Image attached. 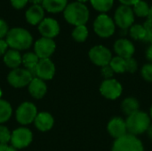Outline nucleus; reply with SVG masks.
Segmentation results:
<instances>
[{
    "mask_svg": "<svg viewBox=\"0 0 152 151\" xmlns=\"http://www.w3.org/2000/svg\"><path fill=\"white\" fill-rule=\"evenodd\" d=\"M5 41L10 49L20 52L28 50L33 44V36L28 29L15 27L9 29Z\"/></svg>",
    "mask_w": 152,
    "mask_h": 151,
    "instance_id": "obj_1",
    "label": "nucleus"
},
{
    "mask_svg": "<svg viewBox=\"0 0 152 151\" xmlns=\"http://www.w3.org/2000/svg\"><path fill=\"white\" fill-rule=\"evenodd\" d=\"M63 17L68 23L77 27L86 25L88 22L90 12L85 4L75 1L68 4L63 11Z\"/></svg>",
    "mask_w": 152,
    "mask_h": 151,
    "instance_id": "obj_2",
    "label": "nucleus"
},
{
    "mask_svg": "<svg viewBox=\"0 0 152 151\" xmlns=\"http://www.w3.org/2000/svg\"><path fill=\"white\" fill-rule=\"evenodd\" d=\"M127 133L135 136L142 134L147 132L151 125V119L148 113L138 110L134 114L127 116L126 119Z\"/></svg>",
    "mask_w": 152,
    "mask_h": 151,
    "instance_id": "obj_3",
    "label": "nucleus"
},
{
    "mask_svg": "<svg viewBox=\"0 0 152 151\" xmlns=\"http://www.w3.org/2000/svg\"><path fill=\"white\" fill-rule=\"evenodd\" d=\"M94 30L102 38H108L114 35L116 24L114 20L106 13H101L94 21Z\"/></svg>",
    "mask_w": 152,
    "mask_h": 151,
    "instance_id": "obj_4",
    "label": "nucleus"
},
{
    "mask_svg": "<svg viewBox=\"0 0 152 151\" xmlns=\"http://www.w3.org/2000/svg\"><path fill=\"white\" fill-rule=\"evenodd\" d=\"M37 108L31 101L21 102L15 110V119L22 126L28 125L34 123L37 115Z\"/></svg>",
    "mask_w": 152,
    "mask_h": 151,
    "instance_id": "obj_5",
    "label": "nucleus"
},
{
    "mask_svg": "<svg viewBox=\"0 0 152 151\" xmlns=\"http://www.w3.org/2000/svg\"><path fill=\"white\" fill-rule=\"evenodd\" d=\"M111 151H144V146L137 136L127 133L114 141Z\"/></svg>",
    "mask_w": 152,
    "mask_h": 151,
    "instance_id": "obj_6",
    "label": "nucleus"
},
{
    "mask_svg": "<svg viewBox=\"0 0 152 151\" xmlns=\"http://www.w3.org/2000/svg\"><path fill=\"white\" fill-rule=\"evenodd\" d=\"M33 77V74L25 68H18L11 69L7 75V82L12 87L20 89L28 87Z\"/></svg>",
    "mask_w": 152,
    "mask_h": 151,
    "instance_id": "obj_7",
    "label": "nucleus"
},
{
    "mask_svg": "<svg viewBox=\"0 0 152 151\" xmlns=\"http://www.w3.org/2000/svg\"><path fill=\"white\" fill-rule=\"evenodd\" d=\"M33 142V133L26 126H20L12 132L10 145L14 149L23 150L28 147Z\"/></svg>",
    "mask_w": 152,
    "mask_h": 151,
    "instance_id": "obj_8",
    "label": "nucleus"
},
{
    "mask_svg": "<svg viewBox=\"0 0 152 151\" xmlns=\"http://www.w3.org/2000/svg\"><path fill=\"white\" fill-rule=\"evenodd\" d=\"M135 14L133 7L121 4L119 5L114 13V21L116 26H118L121 29H128L134 24Z\"/></svg>",
    "mask_w": 152,
    "mask_h": 151,
    "instance_id": "obj_9",
    "label": "nucleus"
},
{
    "mask_svg": "<svg viewBox=\"0 0 152 151\" xmlns=\"http://www.w3.org/2000/svg\"><path fill=\"white\" fill-rule=\"evenodd\" d=\"M88 57L94 65L101 68L110 65L113 58L110 50L102 44L93 46L88 52Z\"/></svg>",
    "mask_w": 152,
    "mask_h": 151,
    "instance_id": "obj_10",
    "label": "nucleus"
},
{
    "mask_svg": "<svg viewBox=\"0 0 152 151\" xmlns=\"http://www.w3.org/2000/svg\"><path fill=\"white\" fill-rule=\"evenodd\" d=\"M123 93V86L115 78L103 80L100 85V93L108 100H117Z\"/></svg>",
    "mask_w": 152,
    "mask_h": 151,
    "instance_id": "obj_11",
    "label": "nucleus"
},
{
    "mask_svg": "<svg viewBox=\"0 0 152 151\" xmlns=\"http://www.w3.org/2000/svg\"><path fill=\"white\" fill-rule=\"evenodd\" d=\"M56 50V43L53 39L40 37L34 44V53L39 59H49Z\"/></svg>",
    "mask_w": 152,
    "mask_h": 151,
    "instance_id": "obj_12",
    "label": "nucleus"
},
{
    "mask_svg": "<svg viewBox=\"0 0 152 151\" xmlns=\"http://www.w3.org/2000/svg\"><path fill=\"white\" fill-rule=\"evenodd\" d=\"M37 29L43 37L53 39L60 34L61 27L55 19L52 17H46L38 24Z\"/></svg>",
    "mask_w": 152,
    "mask_h": 151,
    "instance_id": "obj_13",
    "label": "nucleus"
},
{
    "mask_svg": "<svg viewBox=\"0 0 152 151\" xmlns=\"http://www.w3.org/2000/svg\"><path fill=\"white\" fill-rule=\"evenodd\" d=\"M56 72V68L53 61L49 59H40L36 69H35V77L44 80L48 81L52 80Z\"/></svg>",
    "mask_w": 152,
    "mask_h": 151,
    "instance_id": "obj_14",
    "label": "nucleus"
},
{
    "mask_svg": "<svg viewBox=\"0 0 152 151\" xmlns=\"http://www.w3.org/2000/svg\"><path fill=\"white\" fill-rule=\"evenodd\" d=\"M107 131L109 134L115 140L128 133L126 120L119 117H114L108 122Z\"/></svg>",
    "mask_w": 152,
    "mask_h": 151,
    "instance_id": "obj_15",
    "label": "nucleus"
},
{
    "mask_svg": "<svg viewBox=\"0 0 152 151\" xmlns=\"http://www.w3.org/2000/svg\"><path fill=\"white\" fill-rule=\"evenodd\" d=\"M114 51L117 53V56H119L124 59L132 58L135 53L134 44L126 38L118 39L113 45Z\"/></svg>",
    "mask_w": 152,
    "mask_h": 151,
    "instance_id": "obj_16",
    "label": "nucleus"
},
{
    "mask_svg": "<svg viewBox=\"0 0 152 151\" xmlns=\"http://www.w3.org/2000/svg\"><path fill=\"white\" fill-rule=\"evenodd\" d=\"M34 125L39 132H48L54 125V118L53 115L47 111L38 112L35 118Z\"/></svg>",
    "mask_w": 152,
    "mask_h": 151,
    "instance_id": "obj_17",
    "label": "nucleus"
},
{
    "mask_svg": "<svg viewBox=\"0 0 152 151\" xmlns=\"http://www.w3.org/2000/svg\"><path fill=\"white\" fill-rule=\"evenodd\" d=\"M45 9L41 4H31L25 12L26 21L32 26H38L45 19Z\"/></svg>",
    "mask_w": 152,
    "mask_h": 151,
    "instance_id": "obj_18",
    "label": "nucleus"
},
{
    "mask_svg": "<svg viewBox=\"0 0 152 151\" xmlns=\"http://www.w3.org/2000/svg\"><path fill=\"white\" fill-rule=\"evenodd\" d=\"M28 91L32 98L40 100L44 98L47 93V85L45 81L37 77H34L29 85H28Z\"/></svg>",
    "mask_w": 152,
    "mask_h": 151,
    "instance_id": "obj_19",
    "label": "nucleus"
},
{
    "mask_svg": "<svg viewBox=\"0 0 152 151\" xmlns=\"http://www.w3.org/2000/svg\"><path fill=\"white\" fill-rule=\"evenodd\" d=\"M3 61L7 68L15 69L20 68V65L22 64V55L20 54V52L17 50L9 49L3 56Z\"/></svg>",
    "mask_w": 152,
    "mask_h": 151,
    "instance_id": "obj_20",
    "label": "nucleus"
},
{
    "mask_svg": "<svg viewBox=\"0 0 152 151\" xmlns=\"http://www.w3.org/2000/svg\"><path fill=\"white\" fill-rule=\"evenodd\" d=\"M68 4V0H44L42 6L50 13H59L63 12Z\"/></svg>",
    "mask_w": 152,
    "mask_h": 151,
    "instance_id": "obj_21",
    "label": "nucleus"
},
{
    "mask_svg": "<svg viewBox=\"0 0 152 151\" xmlns=\"http://www.w3.org/2000/svg\"><path fill=\"white\" fill-rule=\"evenodd\" d=\"M39 60L40 59L38 58V56L34 52H28L22 55V65L35 77V69Z\"/></svg>",
    "mask_w": 152,
    "mask_h": 151,
    "instance_id": "obj_22",
    "label": "nucleus"
},
{
    "mask_svg": "<svg viewBox=\"0 0 152 151\" xmlns=\"http://www.w3.org/2000/svg\"><path fill=\"white\" fill-rule=\"evenodd\" d=\"M121 110L126 116H130L140 110V102L134 97H127L121 102Z\"/></svg>",
    "mask_w": 152,
    "mask_h": 151,
    "instance_id": "obj_23",
    "label": "nucleus"
},
{
    "mask_svg": "<svg viewBox=\"0 0 152 151\" xmlns=\"http://www.w3.org/2000/svg\"><path fill=\"white\" fill-rule=\"evenodd\" d=\"M12 116V107L11 103L4 99H0V125H4Z\"/></svg>",
    "mask_w": 152,
    "mask_h": 151,
    "instance_id": "obj_24",
    "label": "nucleus"
},
{
    "mask_svg": "<svg viewBox=\"0 0 152 151\" xmlns=\"http://www.w3.org/2000/svg\"><path fill=\"white\" fill-rule=\"evenodd\" d=\"M129 34L131 37L134 40H140L144 42L146 41L147 31L142 24H134L129 28Z\"/></svg>",
    "mask_w": 152,
    "mask_h": 151,
    "instance_id": "obj_25",
    "label": "nucleus"
},
{
    "mask_svg": "<svg viewBox=\"0 0 152 151\" xmlns=\"http://www.w3.org/2000/svg\"><path fill=\"white\" fill-rule=\"evenodd\" d=\"M90 3L94 10L101 13H106L112 8L114 0H90Z\"/></svg>",
    "mask_w": 152,
    "mask_h": 151,
    "instance_id": "obj_26",
    "label": "nucleus"
},
{
    "mask_svg": "<svg viewBox=\"0 0 152 151\" xmlns=\"http://www.w3.org/2000/svg\"><path fill=\"white\" fill-rule=\"evenodd\" d=\"M88 35H89V31L86 25L75 27L71 33L72 38L77 43H84L87 39Z\"/></svg>",
    "mask_w": 152,
    "mask_h": 151,
    "instance_id": "obj_27",
    "label": "nucleus"
},
{
    "mask_svg": "<svg viewBox=\"0 0 152 151\" xmlns=\"http://www.w3.org/2000/svg\"><path fill=\"white\" fill-rule=\"evenodd\" d=\"M110 66L113 69V71L117 74H123L126 72V59L121 58L119 56H115L112 58Z\"/></svg>",
    "mask_w": 152,
    "mask_h": 151,
    "instance_id": "obj_28",
    "label": "nucleus"
},
{
    "mask_svg": "<svg viewBox=\"0 0 152 151\" xmlns=\"http://www.w3.org/2000/svg\"><path fill=\"white\" fill-rule=\"evenodd\" d=\"M150 8L151 7L149 6L148 3L143 0H141L133 6L134 12L138 17H147L150 12Z\"/></svg>",
    "mask_w": 152,
    "mask_h": 151,
    "instance_id": "obj_29",
    "label": "nucleus"
},
{
    "mask_svg": "<svg viewBox=\"0 0 152 151\" xmlns=\"http://www.w3.org/2000/svg\"><path fill=\"white\" fill-rule=\"evenodd\" d=\"M12 132L4 125H0V143L8 144L11 142Z\"/></svg>",
    "mask_w": 152,
    "mask_h": 151,
    "instance_id": "obj_30",
    "label": "nucleus"
},
{
    "mask_svg": "<svg viewBox=\"0 0 152 151\" xmlns=\"http://www.w3.org/2000/svg\"><path fill=\"white\" fill-rule=\"evenodd\" d=\"M141 76L145 81L152 83V63H147L142 66L141 69Z\"/></svg>",
    "mask_w": 152,
    "mask_h": 151,
    "instance_id": "obj_31",
    "label": "nucleus"
},
{
    "mask_svg": "<svg viewBox=\"0 0 152 151\" xmlns=\"http://www.w3.org/2000/svg\"><path fill=\"white\" fill-rule=\"evenodd\" d=\"M126 72L134 74L137 71L138 62L134 57L129 58V59H126Z\"/></svg>",
    "mask_w": 152,
    "mask_h": 151,
    "instance_id": "obj_32",
    "label": "nucleus"
},
{
    "mask_svg": "<svg viewBox=\"0 0 152 151\" xmlns=\"http://www.w3.org/2000/svg\"><path fill=\"white\" fill-rule=\"evenodd\" d=\"M101 74L103 77L104 80H106V79L114 78L113 76H114L115 72L113 71V69H111V67L110 65H107V66H104L101 69Z\"/></svg>",
    "mask_w": 152,
    "mask_h": 151,
    "instance_id": "obj_33",
    "label": "nucleus"
},
{
    "mask_svg": "<svg viewBox=\"0 0 152 151\" xmlns=\"http://www.w3.org/2000/svg\"><path fill=\"white\" fill-rule=\"evenodd\" d=\"M9 29L7 22L4 20L0 19V39H4L6 36Z\"/></svg>",
    "mask_w": 152,
    "mask_h": 151,
    "instance_id": "obj_34",
    "label": "nucleus"
},
{
    "mask_svg": "<svg viewBox=\"0 0 152 151\" xmlns=\"http://www.w3.org/2000/svg\"><path fill=\"white\" fill-rule=\"evenodd\" d=\"M10 3L13 8L20 10V9L24 8L27 5V4L28 3V0H10Z\"/></svg>",
    "mask_w": 152,
    "mask_h": 151,
    "instance_id": "obj_35",
    "label": "nucleus"
},
{
    "mask_svg": "<svg viewBox=\"0 0 152 151\" xmlns=\"http://www.w3.org/2000/svg\"><path fill=\"white\" fill-rule=\"evenodd\" d=\"M9 46L5 39H0V56H4V53L9 50Z\"/></svg>",
    "mask_w": 152,
    "mask_h": 151,
    "instance_id": "obj_36",
    "label": "nucleus"
},
{
    "mask_svg": "<svg viewBox=\"0 0 152 151\" xmlns=\"http://www.w3.org/2000/svg\"><path fill=\"white\" fill-rule=\"evenodd\" d=\"M121 4H124V5H127V6H134L135 4H137L138 2H140L141 0H118Z\"/></svg>",
    "mask_w": 152,
    "mask_h": 151,
    "instance_id": "obj_37",
    "label": "nucleus"
},
{
    "mask_svg": "<svg viewBox=\"0 0 152 151\" xmlns=\"http://www.w3.org/2000/svg\"><path fill=\"white\" fill-rule=\"evenodd\" d=\"M0 151H17V150L9 144H1L0 143Z\"/></svg>",
    "mask_w": 152,
    "mask_h": 151,
    "instance_id": "obj_38",
    "label": "nucleus"
},
{
    "mask_svg": "<svg viewBox=\"0 0 152 151\" xmlns=\"http://www.w3.org/2000/svg\"><path fill=\"white\" fill-rule=\"evenodd\" d=\"M145 56H146L147 60L150 61V63H152V44H151L147 48L146 53H145Z\"/></svg>",
    "mask_w": 152,
    "mask_h": 151,
    "instance_id": "obj_39",
    "label": "nucleus"
},
{
    "mask_svg": "<svg viewBox=\"0 0 152 151\" xmlns=\"http://www.w3.org/2000/svg\"><path fill=\"white\" fill-rule=\"evenodd\" d=\"M44 0H28V3H31L32 4H41Z\"/></svg>",
    "mask_w": 152,
    "mask_h": 151,
    "instance_id": "obj_40",
    "label": "nucleus"
},
{
    "mask_svg": "<svg viewBox=\"0 0 152 151\" xmlns=\"http://www.w3.org/2000/svg\"><path fill=\"white\" fill-rule=\"evenodd\" d=\"M146 133H147V134H148V137L152 141V124L150 125V127H149V129L147 130Z\"/></svg>",
    "mask_w": 152,
    "mask_h": 151,
    "instance_id": "obj_41",
    "label": "nucleus"
},
{
    "mask_svg": "<svg viewBox=\"0 0 152 151\" xmlns=\"http://www.w3.org/2000/svg\"><path fill=\"white\" fill-rule=\"evenodd\" d=\"M145 42H149V43H151V44H152V30L147 35V38H146Z\"/></svg>",
    "mask_w": 152,
    "mask_h": 151,
    "instance_id": "obj_42",
    "label": "nucleus"
},
{
    "mask_svg": "<svg viewBox=\"0 0 152 151\" xmlns=\"http://www.w3.org/2000/svg\"><path fill=\"white\" fill-rule=\"evenodd\" d=\"M147 20H151V21L152 22V7H151V8H150V12H149V13H148Z\"/></svg>",
    "mask_w": 152,
    "mask_h": 151,
    "instance_id": "obj_43",
    "label": "nucleus"
},
{
    "mask_svg": "<svg viewBox=\"0 0 152 151\" xmlns=\"http://www.w3.org/2000/svg\"><path fill=\"white\" fill-rule=\"evenodd\" d=\"M88 1H90V0H77V2H79V3H82V4H85V3H86Z\"/></svg>",
    "mask_w": 152,
    "mask_h": 151,
    "instance_id": "obj_44",
    "label": "nucleus"
},
{
    "mask_svg": "<svg viewBox=\"0 0 152 151\" xmlns=\"http://www.w3.org/2000/svg\"><path fill=\"white\" fill-rule=\"evenodd\" d=\"M150 117H151V121H152V105L151 106V109H150Z\"/></svg>",
    "mask_w": 152,
    "mask_h": 151,
    "instance_id": "obj_45",
    "label": "nucleus"
},
{
    "mask_svg": "<svg viewBox=\"0 0 152 151\" xmlns=\"http://www.w3.org/2000/svg\"><path fill=\"white\" fill-rule=\"evenodd\" d=\"M2 95H3V91H2V88L0 87V99H2Z\"/></svg>",
    "mask_w": 152,
    "mask_h": 151,
    "instance_id": "obj_46",
    "label": "nucleus"
}]
</instances>
